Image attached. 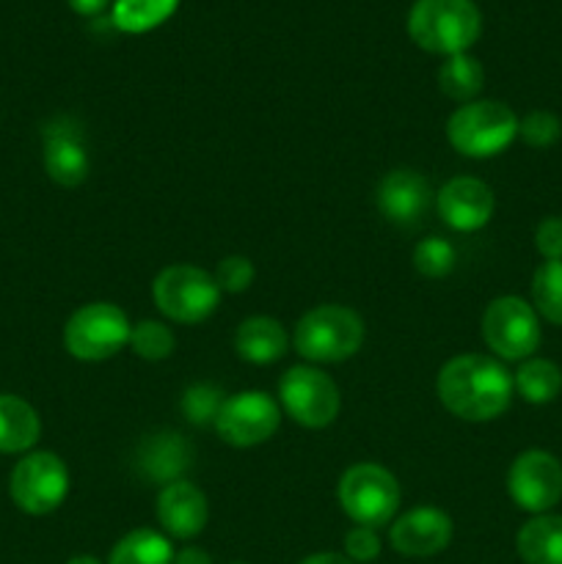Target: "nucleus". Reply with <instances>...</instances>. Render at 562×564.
Returning <instances> with one entry per match:
<instances>
[{
    "label": "nucleus",
    "instance_id": "obj_31",
    "mask_svg": "<svg viewBox=\"0 0 562 564\" xmlns=\"http://www.w3.org/2000/svg\"><path fill=\"white\" fill-rule=\"evenodd\" d=\"M253 281V264L251 259L246 257H226L220 259L218 268H215V284H218L220 292H246Z\"/></svg>",
    "mask_w": 562,
    "mask_h": 564
},
{
    "label": "nucleus",
    "instance_id": "obj_30",
    "mask_svg": "<svg viewBox=\"0 0 562 564\" xmlns=\"http://www.w3.org/2000/svg\"><path fill=\"white\" fill-rule=\"evenodd\" d=\"M518 135L523 138V143L532 149H549L560 141L562 124L554 113L549 110H532L523 119H518Z\"/></svg>",
    "mask_w": 562,
    "mask_h": 564
},
{
    "label": "nucleus",
    "instance_id": "obj_23",
    "mask_svg": "<svg viewBox=\"0 0 562 564\" xmlns=\"http://www.w3.org/2000/svg\"><path fill=\"white\" fill-rule=\"evenodd\" d=\"M108 564H174V549L165 534L136 529L114 545Z\"/></svg>",
    "mask_w": 562,
    "mask_h": 564
},
{
    "label": "nucleus",
    "instance_id": "obj_26",
    "mask_svg": "<svg viewBox=\"0 0 562 564\" xmlns=\"http://www.w3.org/2000/svg\"><path fill=\"white\" fill-rule=\"evenodd\" d=\"M532 308L551 325H562V262H543L532 275Z\"/></svg>",
    "mask_w": 562,
    "mask_h": 564
},
{
    "label": "nucleus",
    "instance_id": "obj_12",
    "mask_svg": "<svg viewBox=\"0 0 562 564\" xmlns=\"http://www.w3.org/2000/svg\"><path fill=\"white\" fill-rule=\"evenodd\" d=\"M510 499L532 516H545L562 499V463L551 452L527 449L507 471Z\"/></svg>",
    "mask_w": 562,
    "mask_h": 564
},
{
    "label": "nucleus",
    "instance_id": "obj_37",
    "mask_svg": "<svg viewBox=\"0 0 562 564\" xmlns=\"http://www.w3.org/2000/svg\"><path fill=\"white\" fill-rule=\"evenodd\" d=\"M66 564H102L97 560V556H75V560H69Z\"/></svg>",
    "mask_w": 562,
    "mask_h": 564
},
{
    "label": "nucleus",
    "instance_id": "obj_8",
    "mask_svg": "<svg viewBox=\"0 0 562 564\" xmlns=\"http://www.w3.org/2000/svg\"><path fill=\"white\" fill-rule=\"evenodd\" d=\"M483 339L505 361H527L543 339L538 312L516 295L496 297L483 314Z\"/></svg>",
    "mask_w": 562,
    "mask_h": 564
},
{
    "label": "nucleus",
    "instance_id": "obj_15",
    "mask_svg": "<svg viewBox=\"0 0 562 564\" xmlns=\"http://www.w3.org/2000/svg\"><path fill=\"white\" fill-rule=\"evenodd\" d=\"M389 540L402 556H435L452 543V518L435 507H417L391 523Z\"/></svg>",
    "mask_w": 562,
    "mask_h": 564
},
{
    "label": "nucleus",
    "instance_id": "obj_16",
    "mask_svg": "<svg viewBox=\"0 0 562 564\" xmlns=\"http://www.w3.org/2000/svg\"><path fill=\"white\" fill-rule=\"evenodd\" d=\"M430 182L411 169H397L380 180L375 202L389 224L417 226L430 207Z\"/></svg>",
    "mask_w": 562,
    "mask_h": 564
},
{
    "label": "nucleus",
    "instance_id": "obj_27",
    "mask_svg": "<svg viewBox=\"0 0 562 564\" xmlns=\"http://www.w3.org/2000/svg\"><path fill=\"white\" fill-rule=\"evenodd\" d=\"M174 334L169 325L158 323V319H143V323L132 325L130 330V347L138 358L143 361H163L174 352Z\"/></svg>",
    "mask_w": 562,
    "mask_h": 564
},
{
    "label": "nucleus",
    "instance_id": "obj_36",
    "mask_svg": "<svg viewBox=\"0 0 562 564\" xmlns=\"http://www.w3.org/2000/svg\"><path fill=\"white\" fill-rule=\"evenodd\" d=\"M301 564H353L345 554H331V551H323V554L306 556Z\"/></svg>",
    "mask_w": 562,
    "mask_h": 564
},
{
    "label": "nucleus",
    "instance_id": "obj_34",
    "mask_svg": "<svg viewBox=\"0 0 562 564\" xmlns=\"http://www.w3.org/2000/svg\"><path fill=\"white\" fill-rule=\"evenodd\" d=\"M69 9L80 17H99L105 9H110L114 0H66Z\"/></svg>",
    "mask_w": 562,
    "mask_h": 564
},
{
    "label": "nucleus",
    "instance_id": "obj_28",
    "mask_svg": "<svg viewBox=\"0 0 562 564\" xmlns=\"http://www.w3.org/2000/svg\"><path fill=\"white\" fill-rule=\"evenodd\" d=\"M226 397L220 386L213 383H196L182 394V413L191 424L196 427H215V419H218L220 408H224Z\"/></svg>",
    "mask_w": 562,
    "mask_h": 564
},
{
    "label": "nucleus",
    "instance_id": "obj_17",
    "mask_svg": "<svg viewBox=\"0 0 562 564\" xmlns=\"http://www.w3.org/2000/svg\"><path fill=\"white\" fill-rule=\"evenodd\" d=\"M209 518L207 496L187 479L171 482L158 496V521L165 534L176 540H193L204 532Z\"/></svg>",
    "mask_w": 562,
    "mask_h": 564
},
{
    "label": "nucleus",
    "instance_id": "obj_20",
    "mask_svg": "<svg viewBox=\"0 0 562 564\" xmlns=\"http://www.w3.org/2000/svg\"><path fill=\"white\" fill-rule=\"evenodd\" d=\"M42 435V422L33 405L14 394H0V452L20 455L36 446Z\"/></svg>",
    "mask_w": 562,
    "mask_h": 564
},
{
    "label": "nucleus",
    "instance_id": "obj_14",
    "mask_svg": "<svg viewBox=\"0 0 562 564\" xmlns=\"http://www.w3.org/2000/svg\"><path fill=\"white\" fill-rule=\"evenodd\" d=\"M494 191L474 176H455L435 196L439 218L455 231H477L494 218Z\"/></svg>",
    "mask_w": 562,
    "mask_h": 564
},
{
    "label": "nucleus",
    "instance_id": "obj_29",
    "mask_svg": "<svg viewBox=\"0 0 562 564\" xmlns=\"http://www.w3.org/2000/svg\"><path fill=\"white\" fill-rule=\"evenodd\" d=\"M457 253L455 246L444 237H428L413 248V268L424 275V279H444L455 270Z\"/></svg>",
    "mask_w": 562,
    "mask_h": 564
},
{
    "label": "nucleus",
    "instance_id": "obj_19",
    "mask_svg": "<svg viewBox=\"0 0 562 564\" xmlns=\"http://www.w3.org/2000/svg\"><path fill=\"white\" fill-rule=\"evenodd\" d=\"M235 350L248 364H275L287 352V330L273 317H248L237 328Z\"/></svg>",
    "mask_w": 562,
    "mask_h": 564
},
{
    "label": "nucleus",
    "instance_id": "obj_10",
    "mask_svg": "<svg viewBox=\"0 0 562 564\" xmlns=\"http://www.w3.org/2000/svg\"><path fill=\"white\" fill-rule=\"evenodd\" d=\"M281 408L306 430H323L339 416L342 397L334 380L317 367H292L279 380Z\"/></svg>",
    "mask_w": 562,
    "mask_h": 564
},
{
    "label": "nucleus",
    "instance_id": "obj_35",
    "mask_svg": "<svg viewBox=\"0 0 562 564\" xmlns=\"http://www.w3.org/2000/svg\"><path fill=\"white\" fill-rule=\"evenodd\" d=\"M174 564H213V560L202 549H182L180 554H174Z\"/></svg>",
    "mask_w": 562,
    "mask_h": 564
},
{
    "label": "nucleus",
    "instance_id": "obj_13",
    "mask_svg": "<svg viewBox=\"0 0 562 564\" xmlns=\"http://www.w3.org/2000/svg\"><path fill=\"white\" fill-rule=\"evenodd\" d=\"M42 160L55 185H83L88 176V143L80 121L72 116H55L47 121L42 130Z\"/></svg>",
    "mask_w": 562,
    "mask_h": 564
},
{
    "label": "nucleus",
    "instance_id": "obj_9",
    "mask_svg": "<svg viewBox=\"0 0 562 564\" xmlns=\"http://www.w3.org/2000/svg\"><path fill=\"white\" fill-rule=\"evenodd\" d=\"M9 494L11 501L28 516H50L69 494L66 463L53 452H31L11 471Z\"/></svg>",
    "mask_w": 562,
    "mask_h": 564
},
{
    "label": "nucleus",
    "instance_id": "obj_4",
    "mask_svg": "<svg viewBox=\"0 0 562 564\" xmlns=\"http://www.w3.org/2000/svg\"><path fill=\"white\" fill-rule=\"evenodd\" d=\"M452 149L466 158H494L518 138V116L510 105L496 99H474L461 105L446 121Z\"/></svg>",
    "mask_w": 562,
    "mask_h": 564
},
{
    "label": "nucleus",
    "instance_id": "obj_7",
    "mask_svg": "<svg viewBox=\"0 0 562 564\" xmlns=\"http://www.w3.org/2000/svg\"><path fill=\"white\" fill-rule=\"evenodd\" d=\"M154 306L171 323H204L218 308L220 290L215 275L193 264H171L152 284Z\"/></svg>",
    "mask_w": 562,
    "mask_h": 564
},
{
    "label": "nucleus",
    "instance_id": "obj_11",
    "mask_svg": "<svg viewBox=\"0 0 562 564\" xmlns=\"http://www.w3.org/2000/svg\"><path fill=\"white\" fill-rule=\"evenodd\" d=\"M281 424V408L264 391H240L229 397L215 419V433L220 441L237 449L264 444L273 438V433Z\"/></svg>",
    "mask_w": 562,
    "mask_h": 564
},
{
    "label": "nucleus",
    "instance_id": "obj_2",
    "mask_svg": "<svg viewBox=\"0 0 562 564\" xmlns=\"http://www.w3.org/2000/svg\"><path fill=\"white\" fill-rule=\"evenodd\" d=\"M483 33V14L474 0H417L408 11V36L424 53H466Z\"/></svg>",
    "mask_w": 562,
    "mask_h": 564
},
{
    "label": "nucleus",
    "instance_id": "obj_21",
    "mask_svg": "<svg viewBox=\"0 0 562 564\" xmlns=\"http://www.w3.org/2000/svg\"><path fill=\"white\" fill-rule=\"evenodd\" d=\"M516 551L523 564H562V516H534L518 529Z\"/></svg>",
    "mask_w": 562,
    "mask_h": 564
},
{
    "label": "nucleus",
    "instance_id": "obj_6",
    "mask_svg": "<svg viewBox=\"0 0 562 564\" xmlns=\"http://www.w3.org/2000/svg\"><path fill=\"white\" fill-rule=\"evenodd\" d=\"M130 319L116 303H86L77 308L64 328V347L77 361H105L130 345Z\"/></svg>",
    "mask_w": 562,
    "mask_h": 564
},
{
    "label": "nucleus",
    "instance_id": "obj_32",
    "mask_svg": "<svg viewBox=\"0 0 562 564\" xmlns=\"http://www.w3.org/2000/svg\"><path fill=\"white\" fill-rule=\"evenodd\" d=\"M345 556L353 564L356 562H375L380 556V538L369 527H353L345 534Z\"/></svg>",
    "mask_w": 562,
    "mask_h": 564
},
{
    "label": "nucleus",
    "instance_id": "obj_24",
    "mask_svg": "<svg viewBox=\"0 0 562 564\" xmlns=\"http://www.w3.org/2000/svg\"><path fill=\"white\" fill-rule=\"evenodd\" d=\"M180 0H114L110 22L116 31L147 33L171 20Z\"/></svg>",
    "mask_w": 562,
    "mask_h": 564
},
{
    "label": "nucleus",
    "instance_id": "obj_5",
    "mask_svg": "<svg viewBox=\"0 0 562 564\" xmlns=\"http://www.w3.org/2000/svg\"><path fill=\"white\" fill-rule=\"evenodd\" d=\"M339 505L356 527H386L400 507V485L389 468L356 463L339 479Z\"/></svg>",
    "mask_w": 562,
    "mask_h": 564
},
{
    "label": "nucleus",
    "instance_id": "obj_22",
    "mask_svg": "<svg viewBox=\"0 0 562 564\" xmlns=\"http://www.w3.org/2000/svg\"><path fill=\"white\" fill-rule=\"evenodd\" d=\"M512 389L529 402V405H545L554 402L562 391V369L549 358H527L512 375Z\"/></svg>",
    "mask_w": 562,
    "mask_h": 564
},
{
    "label": "nucleus",
    "instance_id": "obj_1",
    "mask_svg": "<svg viewBox=\"0 0 562 564\" xmlns=\"http://www.w3.org/2000/svg\"><path fill=\"white\" fill-rule=\"evenodd\" d=\"M446 411L466 422H494L512 402V375L501 361L479 352L457 356L441 367L435 380Z\"/></svg>",
    "mask_w": 562,
    "mask_h": 564
},
{
    "label": "nucleus",
    "instance_id": "obj_18",
    "mask_svg": "<svg viewBox=\"0 0 562 564\" xmlns=\"http://www.w3.org/2000/svg\"><path fill=\"white\" fill-rule=\"evenodd\" d=\"M193 460V449L180 433H158L141 441L136 455V466L141 477L158 485L180 482Z\"/></svg>",
    "mask_w": 562,
    "mask_h": 564
},
{
    "label": "nucleus",
    "instance_id": "obj_25",
    "mask_svg": "<svg viewBox=\"0 0 562 564\" xmlns=\"http://www.w3.org/2000/svg\"><path fill=\"white\" fill-rule=\"evenodd\" d=\"M483 83H485L483 64L468 53L450 55L439 69V88L446 94V97L455 99V102H463V105L474 102L477 94L483 91Z\"/></svg>",
    "mask_w": 562,
    "mask_h": 564
},
{
    "label": "nucleus",
    "instance_id": "obj_33",
    "mask_svg": "<svg viewBox=\"0 0 562 564\" xmlns=\"http://www.w3.org/2000/svg\"><path fill=\"white\" fill-rule=\"evenodd\" d=\"M534 246L545 262H562V218L549 215L534 229Z\"/></svg>",
    "mask_w": 562,
    "mask_h": 564
},
{
    "label": "nucleus",
    "instance_id": "obj_3",
    "mask_svg": "<svg viewBox=\"0 0 562 564\" xmlns=\"http://www.w3.org/2000/svg\"><path fill=\"white\" fill-rule=\"evenodd\" d=\"M295 350L306 361L339 364L356 356L364 345V319L339 303L314 306L295 325Z\"/></svg>",
    "mask_w": 562,
    "mask_h": 564
}]
</instances>
